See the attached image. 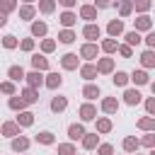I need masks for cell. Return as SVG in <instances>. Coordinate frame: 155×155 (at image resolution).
I'll list each match as a JSON object with an SVG mask.
<instances>
[{"label": "cell", "instance_id": "6da1fadb", "mask_svg": "<svg viewBox=\"0 0 155 155\" xmlns=\"http://www.w3.org/2000/svg\"><path fill=\"white\" fill-rule=\"evenodd\" d=\"M99 48H102V46H97V41H85V44L80 46V58H85V61H94L97 53H99Z\"/></svg>", "mask_w": 155, "mask_h": 155}, {"label": "cell", "instance_id": "7a4b0ae2", "mask_svg": "<svg viewBox=\"0 0 155 155\" xmlns=\"http://www.w3.org/2000/svg\"><path fill=\"white\" fill-rule=\"evenodd\" d=\"M78 116H80L82 121H97V107H94L92 102H85V104H80Z\"/></svg>", "mask_w": 155, "mask_h": 155}, {"label": "cell", "instance_id": "3957f363", "mask_svg": "<svg viewBox=\"0 0 155 155\" xmlns=\"http://www.w3.org/2000/svg\"><path fill=\"white\" fill-rule=\"evenodd\" d=\"M82 36H85L87 41H97V39L102 36V29H99V24H94V22H87V24L82 27Z\"/></svg>", "mask_w": 155, "mask_h": 155}, {"label": "cell", "instance_id": "277c9868", "mask_svg": "<svg viewBox=\"0 0 155 155\" xmlns=\"http://www.w3.org/2000/svg\"><path fill=\"white\" fill-rule=\"evenodd\" d=\"M97 75H99V70H97V63H90V61H87L85 65H80V78H82V80L92 82Z\"/></svg>", "mask_w": 155, "mask_h": 155}, {"label": "cell", "instance_id": "5b68a950", "mask_svg": "<svg viewBox=\"0 0 155 155\" xmlns=\"http://www.w3.org/2000/svg\"><path fill=\"white\" fill-rule=\"evenodd\" d=\"M29 145H31V140H29L27 136H22V133H19V136H15V138H12V143H10V148H12L15 153H27V150H29Z\"/></svg>", "mask_w": 155, "mask_h": 155}, {"label": "cell", "instance_id": "8992f818", "mask_svg": "<svg viewBox=\"0 0 155 155\" xmlns=\"http://www.w3.org/2000/svg\"><path fill=\"white\" fill-rule=\"evenodd\" d=\"M133 27L138 29V31H150L153 29V17L145 12V15H138L136 19H133Z\"/></svg>", "mask_w": 155, "mask_h": 155}, {"label": "cell", "instance_id": "52a82bcc", "mask_svg": "<svg viewBox=\"0 0 155 155\" xmlns=\"http://www.w3.org/2000/svg\"><path fill=\"white\" fill-rule=\"evenodd\" d=\"M107 34L109 36H124V19H109L107 22Z\"/></svg>", "mask_w": 155, "mask_h": 155}, {"label": "cell", "instance_id": "ba28073f", "mask_svg": "<svg viewBox=\"0 0 155 155\" xmlns=\"http://www.w3.org/2000/svg\"><path fill=\"white\" fill-rule=\"evenodd\" d=\"M61 65H63V70H78V68H80L78 53H65V56L61 58Z\"/></svg>", "mask_w": 155, "mask_h": 155}, {"label": "cell", "instance_id": "9c48e42d", "mask_svg": "<svg viewBox=\"0 0 155 155\" xmlns=\"http://www.w3.org/2000/svg\"><path fill=\"white\" fill-rule=\"evenodd\" d=\"M29 61H31V68H34V70H41V73L48 70V58H46V53H31Z\"/></svg>", "mask_w": 155, "mask_h": 155}, {"label": "cell", "instance_id": "30bf717a", "mask_svg": "<svg viewBox=\"0 0 155 155\" xmlns=\"http://www.w3.org/2000/svg\"><path fill=\"white\" fill-rule=\"evenodd\" d=\"M97 70H99V75H111L114 73V58H109V56L97 58Z\"/></svg>", "mask_w": 155, "mask_h": 155}, {"label": "cell", "instance_id": "8fae6325", "mask_svg": "<svg viewBox=\"0 0 155 155\" xmlns=\"http://www.w3.org/2000/svg\"><path fill=\"white\" fill-rule=\"evenodd\" d=\"M46 34H48V27H46V22H41V19H34V22H31V36H34V39H46Z\"/></svg>", "mask_w": 155, "mask_h": 155}, {"label": "cell", "instance_id": "7c38bea8", "mask_svg": "<svg viewBox=\"0 0 155 155\" xmlns=\"http://www.w3.org/2000/svg\"><path fill=\"white\" fill-rule=\"evenodd\" d=\"M7 107H10L12 111H17V114H19V111H24L29 104L24 102V97H22V94H12V97L7 99Z\"/></svg>", "mask_w": 155, "mask_h": 155}, {"label": "cell", "instance_id": "4fadbf2b", "mask_svg": "<svg viewBox=\"0 0 155 155\" xmlns=\"http://www.w3.org/2000/svg\"><path fill=\"white\" fill-rule=\"evenodd\" d=\"M85 133H87V131H85L82 124H70V126H68V138H70L73 143H75V140H82Z\"/></svg>", "mask_w": 155, "mask_h": 155}, {"label": "cell", "instance_id": "5bb4252c", "mask_svg": "<svg viewBox=\"0 0 155 155\" xmlns=\"http://www.w3.org/2000/svg\"><path fill=\"white\" fill-rule=\"evenodd\" d=\"M114 5L119 7V17H121V19H126V17H131V12L136 10V7H133V0H116Z\"/></svg>", "mask_w": 155, "mask_h": 155}, {"label": "cell", "instance_id": "9a60e30c", "mask_svg": "<svg viewBox=\"0 0 155 155\" xmlns=\"http://www.w3.org/2000/svg\"><path fill=\"white\" fill-rule=\"evenodd\" d=\"M97 5H82L80 7V19H85V22H94L97 19Z\"/></svg>", "mask_w": 155, "mask_h": 155}, {"label": "cell", "instance_id": "2e32d148", "mask_svg": "<svg viewBox=\"0 0 155 155\" xmlns=\"http://www.w3.org/2000/svg\"><path fill=\"white\" fill-rule=\"evenodd\" d=\"M58 22L63 24V29H70V27H75V22H78V15H75L73 10H65V12H61Z\"/></svg>", "mask_w": 155, "mask_h": 155}, {"label": "cell", "instance_id": "e0dca14e", "mask_svg": "<svg viewBox=\"0 0 155 155\" xmlns=\"http://www.w3.org/2000/svg\"><path fill=\"white\" fill-rule=\"evenodd\" d=\"M27 85H31V87H41V85H46V78L41 75V70H31V73H27Z\"/></svg>", "mask_w": 155, "mask_h": 155}, {"label": "cell", "instance_id": "ac0fdd59", "mask_svg": "<svg viewBox=\"0 0 155 155\" xmlns=\"http://www.w3.org/2000/svg\"><path fill=\"white\" fill-rule=\"evenodd\" d=\"M19 128H22V126L17 124V119H15V121H5V124H2V136H5V138H15V136H19Z\"/></svg>", "mask_w": 155, "mask_h": 155}, {"label": "cell", "instance_id": "d6986e66", "mask_svg": "<svg viewBox=\"0 0 155 155\" xmlns=\"http://www.w3.org/2000/svg\"><path fill=\"white\" fill-rule=\"evenodd\" d=\"M121 148L126 150V153H138V148H140V138H136V136H126L124 138V143H121Z\"/></svg>", "mask_w": 155, "mask_h": 155}, {"label": "cell", "instance_id": "ffe728a7", "mask_svg": "<svg viewBox=\"0 0 155 155\" xmlns=\"http://www.w3.org/2000/svg\"><path fill=\"white\" fill-rule=\"evenodd\" d=\"M140 65L148 70V68H155V48H145L143 53H140Z\"/></svg>", "mask_w": 155, "mask_h": 155}, {"label": "cell", "instance_id": "44dd1931", "mask_svg": "<svg viewBox=\"0 0 155 155\" xmlns=\"http://www.w3.org/2000/svg\"><path fill=\"white\" fill-rule=\"evenodd\" d=\"M136 126H138L140 131H145V133H150V131L155 133V116H150V114H148V116H140V119L136 121Z\"/></svg>", "mask_w": 155, "mask_h": 155}, {"label": "cell", "instance_id": "7402d4cb", "mask_svg": "<svg viewBox=\"0 0 155 155\" xmlns=\"http://www.w3.org/2000/svg\"><path fill=\"white\" fill-rule=\"evenodd\" d=\"M19 94L24 97V102H27V104H36V102H39V90H36V87H31V85H27Z\"/></svg>", "mask_w": 155, "mask_h": 155}, {"label": "cell", "instance_id": "603a6c76", "mask_svg": "<svg viewBox=\"0 0 155 155\" xmlns=\"http://www.w3.org/2000/svg\"><path fill=\"white\" fill-rule=\"evenodd\" d=\"M65 109H68V97L58 94V97L51 99V111H53V114H61V111H65Z\"/></svg>", "mask_w": 155, "mask_h": 155}, {"label": "cell", "instance_id": "cb8c5ba5", "mask_svg": "<svg viewBox=\"0 0 155 155\" xmlns=\"http://www.w3.org/2000/svg\"><path fill=\"white\" fill-rule=\"evenodd\" d=\"M102 111L104 114H116L119 111V99L116 97H104L102 99Z\"/></svg>", "mask_w": 155, "mask_h": 155}, {"label": "cell", "instance_id": "d4e9b609", "mask_svg": "<svg viewBox=\"0 0 155 155\" xmlns=\"http://www.w3.org/2000/svg\"><path fill=\"white\" fill-rule=\"evenodd\" d=\"M99 46H102V51H104L107 56H111V53H116V51H119V41H116L114 36H109V39H102V44H99Z\"/></svg>", "mask_w": 155, "mask_h": 155}, {"label": "cell", "instance_id": "484cf974", "mask_svg": "<svg viewBox=\"0 0 155 155\" xmlns=\"http://www.w3.org/2000/svg\"><path fill=\"white\" fill-rule=\"evenodd\" d=\"M7 78L15 80V82H19V80H27V73H24L22 65H10L7 68Z\"/></svg>", "mask_w": 155, "mask_h": 155}, {"label": "cell", "instance_id": "4316f807", "mask_svg": "<svg viewBox=\"0 0 155 155\" xmlns=\"http://www.w3.org/2000/svg\"><path fill=\"white\" fill-rule=\"evenodd\" d=\"M82 148H85V150H94V148H99V136H97V131H94V133H85V138H82Z\"/></svg>", "mask_w": 155, "mask_h": 155}, {"label": "cell", "instance_id": "83f0119b", "mask_svg": "<svg viewBox=\"0 0 155 155\" xmlns=\"http://www.w3.org/2000/svg\"><path fill=\"white\" fill-rule=\"evenodd\" d=\"M131 80H133V85H148L150 82V78H148V73H145V68H140V70H133L131 73Z\"/></svg>", "mask_w": 155, "mask_h": 155}, {"label": "cell", "instance_id": "f1b7e54d", "mask_svg": "<svg viewBox=\"0 0 155 155\" xmlns=\"http://www.w3.org/2000/svg\"><path fill=\"white\" fill-rule=\"evenodd\" d=\"M140 99H143V97H140V92H138V90H126V92H124V102H126L128 107L140 104Z\"/></svg>", "mask_w": 155, "mask_h": 155}, {"label": "cell", "instance_id": "f546056e", "mask_svg": "<svg viewBox=\"0 0 155 155\" xmlns=\"http://www.w3.org/2000/svg\"><path fill=\"white\" fill-rule=\"evenodd\" d=\"M34 17H36V7H34V5H22V7H19V19L31 22Z\"/></svg>", "mask_w": 155, "mask_h": 155}, {"label": "cell", "instance_id": "4dcf8cb0", "mask_svg": "<svg viewBox=\"0 0 155 155\" xmlns=\"http://www.w3.org/2000/svg\"><path fill=\"white\" fill-rule=\"evenodd\" d=\"M82 97H85L87 102L97 99V97H99V87H97V85H92V82H87V85L82 87Z\"/></svg>", "mask_w": 155, "mask_h": 155}, {"label": "cell", "instance_id": "1f68e13d", "mask_svg": "<svg viewBox=\"0 0 155 155\" xmlns=\"http://www.w3.org/2000/svg\"><path fill=\"white\" fill-rule=\"evenodd\" d=\"M17 124H19L22 128H29V126L34 124V114H31V111H27V109H24V111H19V114H17Z\"/></svg>", "mask_w": 155, "mask_h": 155}, {"label": "cell", "instance_id": "d6a6232c", "mask_svg": "<svg viewBox=\"0 0 155 155\" xmlns=\"http://www.w3.org/2000/svg\"><path fill=\"white\" fill-rule=\"evenodd\" d=\"M61 85H63V78H61L58 73H48V75H46V87H48V90H58Z\"/></svg>", "mask_w": 155, "mask_h": 155}, {"label": "cell", "instance_id": "836d02e7", "mask_svg": "<svg viewBox=\"0 0 155 155\" xmlns=\"http://www.w3.org/2000/svg\"><path fill=\"white\" fill-rule=\"evenodd\" d=\"M111 128H114V124H111L109 116H99L97 119V133H109Z\"/></svg>", "mask_w": 155, "mask_h": 155}, {"label": "cell", "instance_id": "e575fe53", "mask_svg": "<svg viewBox=\"0 0 155 155\" xmlns=\"http://www.w3.org/2000/svg\"><path fill=\"white\" fill-rule=\"evenodd\" d=\"M36 143L39 145H53L56 143V136L51 131H41V133H36Z\"/></svg>", "mask_w": 155, "mask_h": 155}, {"label": "cell", "instance_id": "d590c367", "mask_svg": "<svg viewBox=\"0 0 155 155\" xmlns=\"http://www.w3.org/2000/svg\"><path fill=\"white\" fill-rule=\"evenodd\" d=\"M75 39H78V34H75L73 29H61V31H58V41H61V44H73Z\"/></svg>", "mask_w": 155, "mask_h": 155}, {"label": "cell", "instance_id": "8d00e7d4", "mask_svg": "<svg viewBox=\"0 0 155 155\" xmlns=\"http://www.w3.org/2000/svg\"><path fill=\"white\" fill-rule=\"evenodd\" d=\"M111 80H114V85H116V87H126V85H128V80H131V75H128V73H124V70H116Z\"/></svg>", "mask_w": 155, "mask_h": 155}, {"label": "cell", "instance_id": "74e56055", "mask_svg": "<svg viewBox=\"0 0 155 155\" xmlns=\"http://www.w3.org/2000/svg\"><path fill=\"white\" fill-rule=\"evenodd\" d=\"M39 12L41 15H53L56 12V0H39Z\"/></svg>", "mask_w": 155, "mask_h": 155}, {"label": "cell", "instance_id": "f35d334b", "mask_svg": "<svg viewBox=\"0 0 155 155\" xmlns=\"http://www.w3.org/2000/svg\"><path fill=\"white\" fill-rule=\"evenodd\" d=\"M124 39H126V44H131V46H138V44L143 41V36H140V31H138V29L126 31V34H124Z\"/></svg>", "mask_w": 155, "mask_h": 155}, {"label": "cell", "instance_id": "ab89813d", "mask_svg": "<svg viewBox=\"0 0 155 155\" xmlns=\"http://www.w3.org/2000/svg\"><path fill=\"white\" fill-rule=\"evenodd\" d=\"M58 155H78L73 140H68V143H58Z\"/></svg>", "mask_w": 155, "mask_h": 155}, {"label": "cell", "instance_id": "60d3db41", "mask_svg": "<svg viewBox=\"0 0 155 155\" xmlns=\"http://www.w3.org/2000/svg\"><path fill=\"white\" fill-rule=\"evenodd\" d=\"M133 7L138 15H145L150 7H153V0H133Z\"/></svg>", "mask_w": 155, "mask_h": 155}, {"label": "cell", "instance_id": "b9f144b4", "mask_svg": "<svg viewBox=\"0 0 155 155\" xmlns=\"http://www.w3.org/2000/svg\"><path fill=\"white\" fill-rule=\"evenodd\" d=\"M0 92H2V94H7V97H12V94H17V87H15V80H5V82L0 85Z\"/></svg>", "mask_w": 155, "mask_h": 155}, {"label": "cell", "instance_id": "7bdbcfd3", "mask_svg": "<svg viewBox=\"0 0 155 155\" xmlns=\"http://www.w3.org/2000/svg\"><path fill=\"white\" fill-rule=\"evenodd\" d=\"M2 46H5L7 51H12V48H17V46H19V41H17V36L5 34V36H2Z\"/></svg>", "mask_w": 155, "mask_h": 155}, {"label": "cell", "instance_id": "ee69618b", "mask_svg": "<svg viewBox=\"0 0 155 155\" xmlns=\"http://www.w3.org/2000/svg\"><path fill=\"white\" fill-rule=\"evenodd\" d=\"M56 51V39H41V53H53Z\"/></svg>", "mask_w": 155, "mask_h": 155}, {"label": "cell", "instance_id": "f6af8a7d", "mask_svg": "<svg viewBox=\"0 0 155 155\" xmlns=\"http://www.w3.org/2000/svg\"><path fill=\"white\" fill-rule=\"evenodd\" d=\"M19 48H22L24 53H31V51H34V36H27V39H22V41H19Z\"/></svg>", "mask_w": 155, "mask_h": 155}, {"label": "cell", "instance_id": "bcb514c9", "mask_svg": "<svg viewBox=\"0 0 155 155\" xmlns=\"http://www.w3.org/2000/svg\"><path fill=\"white\" fill-rule=\"evenodd\" d=\"M121 58H131L133 56V46L131 44H119V51H116Z\"/></svg>", "mask_w": 155, "mask_h": 155}, {"label": "cell", "instance_id": "7dc6e473", "mask_svg": "<svg viewBox=\"0 0 155 155\" xmlns=\"http://www.w3.org/2000/svg\"><path fill=\"white\" fill-rule=\"evenodd\" d=\"M140 145H143V148H148V150H150V148H155V133H153V131H150V133H145V136L140 138Z\"/></svg>", "mask_w": 155, "mask_h": 155}, {"label": "cell", "instance_id": "c3c4849f", "mask_svg": "<svg viewBox=\"0 0 155 155\" xmlns=\"http://www.w3.org/2000/svg\"><path fill=\"white\" fill-rule=\"evenodd\" d=\"M97 155H114V145H111V143H99Z\"/></svg>", "mask_w": 155, "mask_h": 155}, {"label": "cell", "instance_id": "681fc988", "mask_svg": "<svg viewBox=\"0 0 155 155\" xmlns=\"http://www.w3.org/2000/svg\"><path fill=\"white\" fill-rule=\"evenodd\" d=\"M17 7V0H2V15H10Z\"/></svg>", "mask_w": 155, "mask_h": 155}, {"label": "cell", "instance_id": "f907efd6", "mask_svg": "<svg viewBox=\"0 0 155 155\" xmlns=\"http://www.w3.org/2000/svg\"><path fill=\"white\" fill-rule=\"evenodd\" d=\"M145 111H148V114H150V116H155V94H153V97H148V99H145Z\"/></svg>", "mask_w": 155, "mask_h": 155}, {"label": "cell", "instance_id": "816d5d0a", "mask_svg": "<svg viewBox=\"0 0 155 155\" xmlns=\"http://www.w3.org/2000/svg\"><path fill=\"white\" fill-rule=\"evenodd\" d=\"M143 41H145V46H148V48H155V29H150V31L145 34V39H143Z\"/></svg>", "mask_w": 155, "mask_h": 155}, {"label": "cell", "instance_id": "f5cc1de1", "mask_svg": "<svg viewBox=\"0 0 155 155\" xmlns=\"http://www.w3.org/2000/svg\"><path fill=\"white\" fill-rule=\"evenodd\" d=\"M116 0H94V5L99 7V10H107V7H111Z\"/></svg>", "mask_w": 155, "mask_h": 155}, {"label": "cell", "instance_id": "db71d44e", "mask_svg": "<svg viewBox=\"0 0 155 155\" xmlns=\"http://www.w3.org/2000/svg\"><path fill=\"white\" fill-rule=\"evenodd\" d=\"M58 2H61V5H63V7H65V10H73V7H75V2H78V0H58Z\"/></svg>", "mask_w": 155, "mask_h": 155}, {"label": "cell", "instance_id": "11a10c76", "mask_svg": "<svg viewBox=\"0 0 155 155\" xmlns=\"http://www.w3.org/2000/svg\"><path fill=\"white\" fill-rule=\"evenodd\" d=\"M22 2H24V5H31V2H34V0H22Z\"/></svg>", "mask_w": 155, "mask_h": 155}, {"label": "cell", "instance_id": "9f6ffc18", "mask_svg": "<svg viewBox=\"0 0 155 155\" xmlns=\"http://www.w3.org/2000/svg\"><path fill=\"white\" fill-rule=\"evenodd\" d=\"M150 90H153V94H155V82H150Z\"/></svg>", "mask_w": 155, "mask_h": 155}, {"label": "cell", "instance_id": "6f0895ef", "mask_svg": "<svg viewBox=\"0 0 155 155\" xmlns=\"http://www.w3.org/2000/svg\"><path fill=\"white\" fill-rule=\"evenodd\" d=\"M148 155H155V148H150V153H148Z\"/></svg>", "mask_w": 155, "mask_h": 155}, {"label": "cell", "instance_id": "680465c9", "mask_svg": "<svg viewBox=\"0 0 155 155\" xmlns=\"http://www.w3.org/2000/svg\"><path fill=\"white\" fill-rule=\"evenodd\" d=\"M133 155H140V153H133Z\"/></svg>", "mask_w": 155, "mask_h": 155}, {"label": "cell", "instance_id": "91938a15", "mask_svg": "<svg viewBox=\"0 0 155 155\" xmlns=\"http://www.w3.org/2000/svg\"><path fill=\"white\" fill-rule=\"evenodd\" d=\"M153 7H155V2H153Z\"/></svg>", "mask_w": 155, "mask_h": 155}, {"label": "cell", "instance_id": "94428289", "mask_svg": "<svg viewBox=\"0 0 155 155\" xmlns=\"http://www.w3.org/2000/svg\"><path fill=\"white\" fill-rule=\"evenodd\" d=\"M19 155H22V153H19Z\"/></svg>", "mask_w": 155, "mask_h": 155}]
</instances>
